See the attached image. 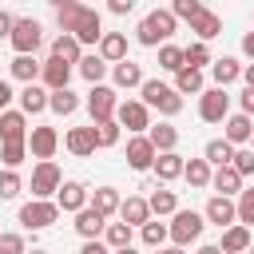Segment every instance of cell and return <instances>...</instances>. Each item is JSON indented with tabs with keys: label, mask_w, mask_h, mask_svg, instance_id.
Masks as SVG:
<instances>
[{
	"label": "cell",
	"mask_w": 254,
	"mask_h": 254,
	"mask_svg": "<svg viewBox=\"0 0 254 254\" xmlns=\"http://www.w3.org/2000/svg\"><path fill=\"white\" fill-rule=\"evenodd\" d=\"M56 24H60V32L75 36L83 48H87V44H95V48H99V40H103V20H99V12H95V8H87V4L60 0V4H56Z\"/></svg>",
	"instance_id": "cell-1"
},
{
	"label": "cell",
	"mask_w": 254,
	"mask_h": 254,
	"mask_svg": "<svg viewBox=\"0 0 254 254\" xmlns=\"http://www.w3.org/2000/svg\"><path fill=\"white\" fill-rule=\"evenodd\" d=\"M175 28H179V20L171 16V8H155V12H147V16L139 20L135 40H139L143 48H163V44H171Z\"/></svg>",
	"instance_id": "cell-2"
},
{
	"label": "cell",
	"mask_w": 254,
	"mask_h": 254,
	"mask_svg": "<svg viewBox=\"0 0 254 254\" xmlns=\"http://www.w3.org/2000/svg\"><path fill=\"white\" fill-rule=\"evenodd\" d=\"M139 95H143V103H147L151 111H159V115H167V119L183 111V95H179L171 83H163V79H143Z\"/></svg>",
	"instance_id": "cell-3"
},
{
	"label": "cell",
	"mask_w": 254,
	"mask_h": 254,
	"mask_svg": "<svg viewBox=\"0 0 254 254\" xmlns=\"http://www.w3.org/2000/svg\"><path fill=\"white\" fill-rule=\"evenodd\" d=\"M60 214H64V210L56 206V198H32V202L20 206L16 218H20L24 230H48L52 222H60Z\"/></svg>",
	"instance_id": "cell-4"
},
{
	"label": "cell",
	"mask_w": 254,
	"mask_h": 254,
	"mask_svg": "<svg viewBox=\"0 0 254 254\" xmlns=\"http://www.w3.org/2000/svg\"><path fill=\"white\" fill-rule=\"evenodd\" d=\"M202 226H206V218L198 214V210H175V218L167 222V230H171V246H190V242H198V234H202Z\"/></svg>",
	"instance_id": "cell-5"
},
{
	"label": "cell",
	"mask_w": 254,
	"mask_h": 254,
	"mask_svg": "<svg viewBox=\"0 0 254 254\" xmlns=\"http://www.w3.org/2000/svg\"><path fill=\"white\" fill-rule=\"evenodd\" d=\"M8 44H12L16 56H36V48L44 44V28H40V20H32V16H16V28H12Z\"/></svg>",
	"instance_id": "cell-6"
},
{
	"label": "cell",
	"mask_w": 254,
	"mask_h": 254,
	"mask_svg": "<svg viewBox=\"0 0 254 254\" xmlns=\"http://www.w3.org/2000/svg\"><path fill=\"white\" fill-rule=\"evenodd\" d=\"M115 123L127 127L131 135H143V131H151V107L143 99H123L119 111H115Z\"/></svg>",
	"instance_id": "cell-7"
},
{
	"label": "cell",
	"mask_w": 254,
	"mask_h": 254,
	"mask_svg": "<svg viewBox=\"0 0 254 254\" xmlns=\"http://www.w3.org/2000/svg\"><path fill=\"white\" fill-rule=\"evenodd\" d=\"M226 115H230V95L222 87H206L198 95V119L202 123H226Z\"/></svg>",
	"instance_id": "cell-8"
},
{
	"label": "cell",
	"mask_w": 254,
	"mask_h": 254,
	"mask_svg": "<svg viewBox=\"0 0 254 254\" xmlns=\"http://www.w3.org/2000/svg\"><path fill=\"white\" fill-rule=\"evenodd\" d=\"M87 111H91V123L115 119V111H119V95H115V87H107V83L91 87V91H87Z\"/></svg>",
	"instance_id": "cell-9"
},
{
	"label": "cell",
	"mask_w": 254,
	"mask_h": 254,
	"mask_svg": "<svg viewBox=\"0 0 254 254\" xmlns=\"http://www.w3.org/2000/svg\"><path fill=\"white\" fill-rule=\"evenodd\" d=\"M60 187H64V175H60L56 163L32 167V198H52V194H60Z\"/></svg>",
	"instance_id": "cell-10"
},
{
	"label": "cell",
	"mask_w": 254,
	"mask_h": 254,
	"mask_svg": "<svg viewBox=\"0 0 254 254\" xmlns=\"http://www.w3.org/2000/svg\"><path fill=\"white\" fill-rule=\"evenodd\" d=\"M56 147H60V131H56V127H32V135H28V155H32L36 163H52Z\"/></svg>",
	"instance_id": "cell-11"
},
{
	"label": "cell",
	"mask_w": 254,
	"mask_h": 254,
	"mask_svg": "<svg viewBox=\"0 0 254 254\" xmlns=\"http://www.w3.org/2000/svg\"><path fill=\"white\" fill-rule=\"evenodd\" d=\"M202 218H206L210 226H218V230H230V226L238 222V202H234V198H222V194H210Z\"/></svg>",
	"instance_id": "cell-12"
},
{
	"label": "cell",
	"mask_w": 254,
	"mask_h": 254,
	"mask_svg": "<svg viewBox=\"0 0 254 254\" xmlns=\"http://www.w3.org/2000/svg\"><path fill=\"white\" fill-rule=\"evenodd\" d=\"M87 202H91V190H87L79 179H64V187H60V194H56V206L67 210V214H79Z\"/></svg>",
	"instance_id": "cell-13"
},
{
	"label": "cell",
	"mask_w": 254,
	"mask_h": 254,
	"mask_svg": "<svg viewBox=\"0 0 254 254\" xmlns=\"http://www.w3.org/2000/svg\"><path fill=\"white\" fill-rule=\"evenodd\" d=\"M155 155H159V151L151 147L147 135H131V139H127V167H131V171H151V167H155Z\"/></svg>",
	"instance_id": "cell-14"
},
{
	"label": "cell",
	"mask_w": 254,
	"mask_h": 254,
	"mask_svg": "<svg viewBox=\"0 0 254 254\" xmlns=\"http://www.w3.org/2000/svg\"><path fill=\"white\" fill-rule=\"evenodd\" d=\"M28 115L24 111H0V143H28Z\"/></svg>",
	"instance_id": "cell-15"
},
{
	"label": "cell",
	"mask_w": 254,
	"mask_h": 254,
	"mask_svg": "<svg viewBox=\"0 0 254 254\" xmlns=\"http://www.w3.org/2000/svg\"><path fill=\"white\" fill-rule=\"evenodd\" d=\"M71 226H75V234H79L83 242H99V238H103V230H107V218H103L99 210L83 206V210L75 214V222H71Z\"/></svg>",
	"instance_id": "cell-16"
},
{
	"label": "cell",
	"mask_w": 254,
	"mask_h": 254,
	"mask_svg": "<svg viewBox=\"0 0 254 254\" xmlns=\"http://www.w3.org/2000/svg\"><path fill=\"white\" fill-rule=\"evenodd\" d=\"M64 147H67L75 159L95 155V151H99V147H95V127H71V131L64 135Z\"/></svg>",
	"instance_id": "cell-17"
},
{
	"label": "cell",
	"mask_w": 254,
	"mask_h": 254,
	"mask_svg": "<svg viewBox=\"0 0 254 254\" xmlns=\"http://www.w3.org/2000/svg\"><path fill=\"white\" fill-rule=\"evenodd\" d=\"M119 222H127L131 230H135V226L143 230V226L151 222V206H147V198H139V194H127V198H123V206H119Z\"/></svg>",
	"instance_id": "cell-18"
},
{
	"label": "cell",
	"mask_w": 254,
	"mask_h": 254,
	"mask_svg": "<svg viewBox=\"0 0 254 254\" xmlns=\"http://www.w3.org/2000/svg\"><path fill=\"white\" fill-rule=\"evenodd\" d=\"M95 52H99V60H103V64H111V67H115V64H123V60H127V36H123V32H103V40H99V48H95Z\"/></svg>",
	"instance_id": "cell-19"
},
{
	"label": "cell",
	"mask_w": 254,
	"mask_h": 254,
	"mask_svg": "<svg viewBox=\"0 0 254 254\" xmlns=\"http://www.w3.org/2000/svg\"><path fill=\"white\" fill-rule=\"evenodd\" d=\"M40 79H44V87H48V91H64V87H67V79H71V64H64V60L48 56V60H44Z\"/></svg>",
	"instance_id": "cell-20"
},
{
	"label": "cell",
	"mask_w": 254,
	"mask_h": 254,
	"mask_svg": "<svg viewBox=\"0 0 254 254\" xmlns=\"http://www.w3.org/2000/svg\"><path fill=\"white\" fill-rule=\"evenodd\" d=\"M111 87L115 91H131V87H143V67L135 60H123L111 67Z\"/></svg>",
	"instance_id": "cell-21"
},
{
	"label": "cell",
	"mask_w": 254,
	"mask_h": 254,
	"mask_svg": "<svg viewBox=\"0 0 254 254\" xmlns=\"http://www.w3.org/2000/svg\"><path fill=\"white\" fill-rule=\"evenodd\" d=\"M151 171H155L159 183H175V179L187 171V159H183L179 151H163V155H155V167H151Z\"/></svg>",
	"instance_id": "cell-22"
},
{
	"label": "cell",
	"mask_w": 254,
	"mask_h": 254,
	"mask_svg": "<svg viewBox=\"0 0 254 254\" xmlns=\"http://www.w3.org/2000/svg\"><path fill=\"white\" fill-rule=\"evenodd\" d=\"M226 131H222V139L230 143V147H238V143H246V139H254V119L250 115H226V123H222Z\"/></svg>",
	"instance_id": "cell-23"
},
{
	"label": "cell",
	"mask_w": 254,
	"mask_h": 254,
	"mask_svg": "<svg viewBox=\"0 0 254 254\" xmlns=\"http://www.w3.org/2000/svg\"><path fill=\"white\" fill-rule=\"evenodd\" d=\"M242 67H246V64H238L234 56H222V60H214V64H210V79H214V87H222V91H226V83L242 79Z\"/></svg>",
	"instance_id": "cell-24"
},
{
	"label": "cell",
	"mask_w": 254,
	"mask_h": 254,
	"mask_svg": "<svg viewBox=\"0 0 254 254\" xmlns=\"http://www.w3.org/2000/svg\"><path fill=\"white\" fill-rule=\"evenodd\" d=\"M147 139H151V147H155L159 155H163V151H175V147H179V127L167 123V119H159V123H151Z\"/></svg>",
	"instance_id": "cell-25"
},
{
	"label": "cell",
	"mask_w": 254,
	"mask_h": 254,
	"mask_svg": "<svg viewBox=\"0 0 254 254\" xmlns=\"http://www.w3.org/2000/svg\"><path fill=\"white\" fill-rule=\"evenodd\" d=\"M48 87L44 83H28L24 91H20V111L24 115H40V111H48Z\"/></svg>",
	"instance_id": "cell-26"
},
{
	"label": "cell",
	"mask_w": 254,
	"mask_h": 254,
	"mask_svg": "<svg viewBox=\"0 0 254 254\" xmlns=\"http://www.w3.org/2000/svg\"><path fill=\"white\" fill-rule=\"evenodd\" d=\"M91 210H99L103 218H111V214H119V206H123V198H119V190L115 187H95L91 190V202H87Z\"/></svg>",
	"instance_id": "cell-27"
},
{
	"label": "cell",
	"mask_w": 254,
	"mask_h": 254,
	"mask_svg": "<svg viewBox=\"0 0 254 254\" xmlns=\"http://www.w3.org/2000/svg\"><path fill=\"white\" fill-rule=\"evenodd\" d=\"M250 242H254V234H250V226H230V230H222V254H246L250 250Z\"/></svg>",
	"instance_id": "cell-28"
},
{
	"label": "cell",
	"mask_w": 254,
	"mask_h": 254,
	"mask_svg": "<svg viewBox=\"0 0 254 254\" xmlns=\"http://www.w3.org/2000/svg\"><path fill=\"white\" fill-rule=\"evenodd\" d=\"M190 32L198 36V44H210L214 36H222V20H218V12L202 8V12H198V20L190 24Z\"/></svg>",
	"instance_id": "cell-29"
},
{
	"label": "cell",
	"mask_w": 254,
	"mask_h": 254,
	"mask_svg": "<svg viewBox=\"0 0 254 254\" xmlns=\"http://www.w3.org/2000/svg\"><path fill=\"white\" fill-rule=\"evenodd\" d=\"M52 56H56V60H64V64H79V60H83V44H79L75 36L60 32V36L52 40Z\"/></svg>",
	"instance_id": "cell-30"
},
{
	"label": "cell",
	"mask_w": 254,
	"mask_h": 254,
	"mask_svg": "<svg viewBox=\"0 0 254 254\" xmlns=\"http://www.w3.org/2000/svg\"><path fill=\"white\" fill-rule=\"evenodd\" d=\"M8 71H12V79H20V83L28 87V83H36V79H40L44 64H40L36 56H16V60L8 64Z\"/></svg>",
	"instance_id": "cell-31"
},
{
	"label": "cell",
	"mask_w": 254,
	"mask_h": 254,
	"mask_svg": "<svg viewBox=\"0 0 254 254\" xmlns=\"http://www.w3.org/2000/svg\"><path fill=\"white\" fill-rule=\"evenodd\" d=\"M210 187H214L222 198H230V194H242V175H238L234 167H218V171L210 175Z\"/></svg>",
	"instance_id": "cell-32"
},
{
	"label": "cell",
	"mask_w": 254,
	"mask_h": 254,
	"mask_svg": "<svg viewBox=\"0 0 254 254\" xmlns=\"http://www.w3.org/2000/svg\"><path fill=\"white\" fill-rule=\"evenodd\" d=\"M147 206H151V218H167V214L175 218V210H179V194L167 190V187H159V190H151Z\"/></svg>",
	"instance_id": "cell-33"
},
{
	"label": "cell",
	"mask_w": 254,
	"mask_h": 254,
	"mask_svg": "<svg viewBox=\"0 0 254 254\" xmlns=\"http://www.w3.org/2000/svg\"><path fill=\"white\" fill-rule=\"evenodd\" d=\"M179 95H202L206 91V79H202V71H194V67H183L179 75H175V83H171Z\"/></svg>",
	"instance_id": "cell-34"
},
{
	"label": "cell",
	"mask_w": 254,
	"mask_h": 254,
	"mask_svg": "<svg viewBox=\"0 0 254 254\" xmlns=\"http://www.w3.org/2000/svg\"><path fill=\"white\" fill-rule=\"evenodd\" d=\"M202 159H206L214 171H218V167H230V163H234V147H230L226 139H210V143L202 147Z\"/></svg>",
	"instance_id": "cell-35"
},
{
	"label": "cell",
	"mask_w": 254,
	"mask_h": 254,
	"mask_svg": "<svg viewBox=\"0 0 254 254\" xmlns=\"http://www.w3.org/2000/svg\"><path fill=\"white\" fill-rule=\"evenodd\" d=\"M75 67H79V75H83V79H87V83H91V87H99V83H103V75H107V67H111V64H103V60H99V52H91V56H83V60H79V64H75Z\"/></svg>",
	"instance_id": "cell-36"
},
{
	"label": "cell",
	"mask_w": 254,
	"mask_h": 254,
	"mask_svg": "<svg viewBox=\"0 0 254 254\" xmlns=\"http://www.w3.org/2000/svg\"><path fill=\"white\" fill-rule=\"evenodd\" d=\"M210 175H214V167H210L206 159H190L187 171H183V179H187L194 190H206V187H210Z\"/></svg>",
	"instance_id": "cell-37"
},
{
	"label": "cell",
	"mask_w": 254,
	"mask_h": 254,
	"mask_svg": "<svg viewBox=\"0 0 254 254\" xmlns=\"http://www.w3.org/2000/svg\"><path fill=\"white\" fill-rule=\"evenodd\" d=\"M48 111H56V115H75V111H79V95H75L71 87L52 91V95H48Z\"/></svg>",
	"instance_id": "cell-38"
},
{
	"label": "cell",
	"mask_w": 254,
	"mask_h": 254,
	"mask_svg": "<svg viewBox=\"0 0 254 254\" xmlns=\"http://www.w3.org/2000/svg\"><path fill=\"white\" fill-rule=\"evenodd\" d=\"M139 238H143V246H147V250H163V246H167V238H171V230H167V222L151 218V222L139 230Z\"/></svg>",
	"instance_id": "cell-39"
},
{
	"label": "cell",
	"mask_w": 254,
	"mask_h": 254,
	"mask_svg": "<svg viewBox=\"0 0 254 254\" xmlns=\"http://www.w3.org/2000/svg\"><path fill=\"white\" fill-rule=\"evenodd\" d=\"M159 67H163V71H171V75H179V71L187 67L183 48H179V44H163V48H159Z\"/></svg>",
	"instance_id": "cell-40"
},
{
	"label": "cell",
	"mask_w": 254,
	"mask_h": 254,
	"mask_svg": "<svg viewBox=\"0 0 254 254\" xmlns=\"http://www.w3.org/2000/svg\"><path fill=\"white\" fill-rule=\"evenodd\" d=\"M183 60H187V67H194V71H202V67H210V64H214V60H210V48H206V44H198V40L183 48Z\"/></svg>",
	"instance_id": "cell-41"
},
{
	"label": "cell",
	"mask_w": 254,
	"mask_h": 254,
	"mask_svg": "<svg viewBox=\"0 0 254 254\" xmlns=\"http://www.w3.org/2000/svg\"><path fill=\"white\" fill-rule=\"evenodd\" d=\"M103 242H107V250H123V246H131V226H127V222H107Z\"/></svg>",
	"instance_id": "cell-42"
},
{
	"label": "cell",
	"mask_w": 254,
	"mask_h": 254,
	"mask_svg": "<svg viewBox=\"0 0 254 254\" xmlns=\"http://www.w3.org/2000/svg\"><path fill=\"white\" fill-rule=\"evenodd\" d=\"M91 127H95V147H115L119 135H123V127L115 119H103V123H91Z\"/></svg>",
	"instance_id": "cell-43"
},
{
	"label": "cell",
	"mask_w": 254,
	"mask_h": 254,
	"mask_svg": "<svg viewBox=\"0 0 254 254\" xmlns=\"http://www.w3.org/2000/svg\"><path fill=\"white\" fill-rule=\"evenodd\" d=\"M24 159H28V143H0V163H4V171H16Z\"/></svg>",
	"instance_id": "cell-44"
},
{
	"label": "cell",
	"mask_w": 254,
	"mask_h": 254,
	"mask_svg": "<svg viewBox=\"0 0 254 254\" xmlns=\"http://www.w3.org/2000/svg\"><path fill=\"white\" fill-rule=\"evenodd\" d=\"M202 8H206L202 0H175V4H171V16H175V20H187V24H194Z\"/></svg>",
	"instance_id": "cell-45"
},
{
	"label": "cell",
	"mask_w": 254,
	"mask_h": 254,
	"mask_svg": "<svg viewBox=\"0 0 254 254\" xmlns=\"http://www.w3.org/2000/svg\"><path fill=\"white\" fill-rule=\"evenodd\" d=\"M238 226H254V187H242L238 194Z\"/></svg>",
	"instance_id": "cell-46"
},
{
	"label": "cell",
	"mask_w": 254,
	"mask_h": 254,
	"mask_svg": "<svg viewBox=\"0 0 254 254\" xmlns=\"http://www.w3.org/2000/svg\"><path fill=\"white\" fill-rule=\"evenodd\" d=\"M20 190H24L20 171H0V198H16Z\"/></svg>",
	"instance_id": "cell-47"
},
{
	"label": "cell",
	"mask_w": 254,
	"mask_h": 254,
	"mask_svg": "<svg viewBox=\"0 0 254 254\" xmlns=\"http://www.w3.org/2000/svg\"><path fill=\"white\" fill-rule=\"evenodd\" d=\"M0 254H28V242H24V234H16V230H4V238H0Z\"/></svg>",
	"instance_id": "cell-48"
},
{
	"label": "cell",
	"mask_w": 254,
	"mask_h": 254,
	"mask_svg": "<svg viewBox=\"0 0 254 254\" xmlns=\"http://www.w3.org/2000/svg\"><path fill=\"white\" fill-rule=\"evenodd\" d=\"M230 167H234L242 179H246V175H254V151H234V163H230Z\"/></svg>",
	"instance_id": "cell-49"
},
{
	"label": "cell",
	"mask_w": 254,
	"mask_h": 254,
	"mask_svg": "<svg viewBox=\"0 0 254 254\" xmlns=\"http://www.w3.org/2000/svg\"><path fill=\"white\" fill-rule=\"evenodd\" d=\"M238 107H242V115H254V87L238 91Z\"/></svg>",
	"instance_id": "cell-50"
},
{
	"label": "cell",
	"mask_w": 254,
	"mask_h": 254,
	"mask_svg": "<svg viewBox=\"0 0 254 254\" xmlns=\"http://www.w3.org/2000/svg\"><path fill=\"white\" fill-rule=\"evenodd\" d=\"M12 28H16V16L0 8V40H8V36H12Z\"/></svg>",
	"instance_id": "cell-51"
},
{
	"label": "cell",
	"mask_w": 254,
	"mask_h": 254,
	"mask_svg": "<svg viewBox=\"0 0 254 254\" xmlns=\"http://www.w3.org/2000/svg\"><path fill=\"white\" fill-rule=\"evenodd\" d=\"M131 8H135V0H111V4H107V12H111V16H127Z\"/></svg>",
	"instance_id": "cell-52"
},
{
	"label": "cell",
	"mask_w": 254,
	"mask_h": 254,
	"mask_svg": "<svg viewBox=\"0 0 254 254\" xmlns=\"http://www.w3.org/2000/svg\"><path fill=\"white\" fill-rule=\"evenodd\" d=\"M16 99V91H12V83L8 79H0V111H8V103Z\"/></svg>",
	"instance_id": "cell-53"
},
{
	"label": "cell",
	"mask_w": 254,
	"mask_h": 254,
	"mask_svg": "<svg viewBox=\"0 0 254 254\" xmlns=\"http://www.w3.org/2000/svg\"><path fill=\"white\" fill-rule=\"evenodd\" d=\"M242 56L254 64V32H246V36H242Z\"/></svg>",
	"instance_id": "cell-54"
},
{
	"label": "cell",
	"mask_w": 254,
	"mask_h": 254,
	"mask_svg": "<svg viewBox=\"0 0 254 254\" xmlns=\"http://www.w3.org/2000/svg\"><path fill=\"white\" fill-rule=\"evenodd\" d=\"M79 254H111V250H107V242H83Z\"/></svg>",
	"instance_id": "cell-55"
},
{
	"label": "cell",
	"mask_w": 254,
	"mask_h": 254,
	"mask_svg": "<svg viewBox=\"0 0 254 254\" xmlns=\"http://www.w3.org/2000/svg\"><path fill=\"white\" fill-rule=\"evenodd\" d=\"M194 254H222V246H218V242H202Z\"/></svg>",
	"instance_id": "cell-56"
},
{
	"label": "cell",
	"mask_w": 254,
	"mask_h": 254,
	"mask_svg": "<svg viewBox=\"0 0 254 254\" xmlns=\"http://www.w3.org/2000/svg\"><path fill=\"white\" fill-rule=\"evenodd\" d=\"M242 79H246V87H254V64H246V67H242Z\"/></svg>",
	"instance_id": "cell-57"
},
{
	"label": "cell",
	"mask_w": 254,
	"mask_h": 254,
	"mask_svg": "<svg viewBox=\"0 0 254 254\" xmlns=\"http://www.w3.org/2000/svg\"><path fill=\"white\" fill-rule=\"evenodd\" d=\"M151 254H187L183 246H163V250H151Z\"/></svg>",
	"instance_id": "cell-58"
},
{
	"label": "cell",
	"mask_w": 254,
	"mask_h": 254,
	"mask_svg": "<svg viewBox=\"0 0 254 254\" xmlns=\"http://www.w3.org/2000/svg\"><path fill=\"white\" fill-rule=\"evenodd\" d=\"M111 254H139L135 246H123V250H111Z\"/></svg>",
	"instance_id": "cell-59"
},
{
	"label": "cell",
	"mask_w": 254,
	"mask_h": 254,
	"mask_svg": "<svg viewBox=\"0 0 254 254\" xmlns=\"http://www.w3.org/2000/svg\"><path fill=\"white\" fill-rule=\"evenodd\" d=\"M28 254H48V250H40V246H32V250H28Z\"/></svg>",
	"instance_id": "cell-60"
},
{
	"label": "cell",
	"mask_w": 254,
	"mask_h": 254,
	"mask_svg": "<svg viewBox=\"0 0 254 254\" xmlns=\"http://www.w3.org/2000/svg\"><path fill=\"white\" fill-rule=\"evenodd\" d=\"M246 254H254V242H250V250H246Z\"/></svg>",
	"instance_id": "cell-61"
},
{
	"label": "cell",
	"mask_w": 254,
	"mask_h": 254,
	"mask_svg": "<svg viewBox=\"0 0 254 254\" xmlns=\"http://www.w3.org/2000/svg\"><path fill=\"white\" fill-rule=\"evenodd\" d=\"M0 238H4V230H0Z\"/></svg>",
	"instance_id": "cell-62"
}]
</instances>
